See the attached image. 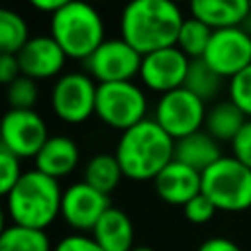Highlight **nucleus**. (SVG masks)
Instances as JSON below:
<instances>
[{
	"mask_svg": "<svg viewBox=\"0 0 251 251\" xmlns=\"http://www.w3.org/2000/svg\"><path fill=\"white\" fill-rule=\"evenodd\" d=\"M106 25L94 4L73 0L49 18V35L73 61H86L104 41Z\"/></svg>",
	"mask_w": 251,
	"mask_h": 251,
	"instance_id": "4",
	"label": "nucleus"
},
{
	"mask_svg": "<svg viewBox=\"0 0 251 251\" xmlns=\"http://www.w3.org/2000/svg\"><path fill=\"white\" fill-rule=\"evenodd\" d=\"M84 2H88V4H94V2H100V0H84Z\"/></svg>",
	"mask_w": 251,
	"mask_h": 251,
	"instance_id": "37",
	"label": "nucleus"
},
{
	"mask_svg": "<svg viewBox=\"0 0 251 251\" xmlns=\"http://www.w3.org/2000/svg\"><path fill=\"white\" fill-rule=\"evenodd\" d=\"M171 2H175L176 6H180V4H190V0H171Z\"/></svg>",
	"mask_w": 251,
	"mask_h": 251,
	"instance_id": "36",
	"label": "nucleus"
},
{
	"mask_svg": "<svg viewBox=\"0 0 251 251\" xmlns=\"http://www.w3.org/2000/svg\"><path fill=\"white\" fill-rule=\"evenodd\" d=\"M110 206L108 194L96 190L84 180H78L63 190L61 218L71 229H75V233H92L94 226Z\"/></svg>",
	"mask_w": 251,
	"mask_h": 251,
	"instance_id": "12",
	"label": "nucleus"
},
{
	"mask_svg": "<svg viewBox=\"0 0 251 251\" xmlns=\"http://www.w3.org/2000/svg\"><path fill=\"white\" fill-rule=\"evenodd\" d=\"M16 57L20 61L22 75L33 80L59 78L69 59L51 35H33Z\"/></svg>",
	"mask_w": 251,
	"mask_h": 251,
	"instance_id": "14",
	"label": "nucleus"
},
{
	"mask_svg": "<svg viewBox=\"0 0 251 251\" xmlns=\"http://www.w3.org/2000/svg\"><path fill=\"white\" fill-rule=\"evenodd\" d=\"M0 251H53L45 229L10 224L0 233Z\"/></svg>",
	"mask_w": 251,
	"mask_h": 251,
	"instance_id": "23",
	"label": "nucleus"
},
{
	"mask_svg": "<svg viewBox=\"0 0 251 251\" xmlns=\"http://www.w3.org/2000/svg\"><path fill=\"white\" fill-rule=\"evenodd\" d=\"M224 82L226 78L220 76L204 59H192L188 73H186V80H184V88L190 90L194 96H198L202 102H212L218 98V94L224 90Z\"/></svg>",
	"mask_w": 251,
	"mask_h": 251,
	"instance_id": "22",
	"label": "nucleus"
},
{
	"mask_svg": "<svg viewBox=\"0 0 251 251\" xmlns=\"http://www.w3.org/2000/svg\"><path fill=\"white\" fill-rule=\"evenodd\" d=\"M247 120L249 118L229 98H226V100H220L208 106L206 120H204V131H208L220 143H231Z\"/></svg>",
	"mask_w": 251,
	"mask_h": 251,
	"instance_id": "20",
	"label": "nucleus"
},
{
	"mask_svg": "<svg viewBox=\"0 0 251 251\" xmlns=\"http://www.w3.org/2000/svg\"><path fill=\"white\" fill-rule=\"evenodd\" d=\"M114 155L126 178L133 182L155 180L175 159V139L153 118H145L137 126L122 131Z\"/></svg>",
	"mask_w": 251,
	"mask_h": 251,
	"instance_id": "2",
	"label": "nucleus"
},
{
	"mask_svg": "<svg viewBox=\"0 0 251 251\" xmlns=\"http://www.w3.org/2000/svg\"><path fill=\"white\" fill-rule=\"evenodd\" d=\"M20 161H22L20 157H16L8 149L0 147V192L4 196L18 184V180L25 173V171H22Z\"/></svg>",
	"mask_w": 251,
	"mask_h": 251,
	"instance_id": "28",
	"label": "nucleus"
},
{
	"mask_svg": "<svg viewBox=\"0 0 251 251\" xmlns=\"http://www.w3.org/2000/svg\"><path fill=\"white\" fill-rule=\"evenodd\" d=\"M122 178H124V173H122V167L114 153L92 155L86 161L84 171H82V180L108 196L118 188Z\"/></svg>",
	"mask_w": 251,
	"mask_h": 251,
	"instance_id": "21",
	"label": "nucleus"
},
{
	"mask_svg": "<svg viewBox=\"0 0 251 251\" xmlns=\"http://www.w3.org/2000/svg\"><path fill=\"white\" fill-rule=\"evenodd\" d=\"M61 202L63 190L59 180L31 169L6 194V212L12 224L47 229L61 216Z\"/></svg>",
	"mask_w": 251,
	"mask_h": 251,
	"instance_id": "3",
	"label": "nucleus"
},
{
	"mask_svg": "<svg viewBox=\"0 0 251 251\" xmlns=\"http://www.w3.org/2000/svg\"><path fill=\"white\" fill-rule=\"evenodd\" d=\"M147 96L133 80L98 84L94 116L108 127L126 131L147 118Z\"/></svg>",
	"mask_w": 251,
	"mask_h": 251,
	"instance_id": "6",
	"label": "nucleus"
},
{
	"mask_svg": "<svg viewBox=\"0 0 251 251\" xmlns=\"http://www.w3.org/2000/svg\"><path fill=\"white\" fill-rule=\"evenodd\" d=\"M29 27L22 14L10 8L0 10V51L18 55L29 41Z\"/></svg>",
	"mask_w": 251,
	"mask_h": 251,
	"instance_id": "24",
	"label": "nucleus"
},
{
	"mask_svg": "<svg viewBox=\"0 0 251 251\" xmlns=\"http://www.w3.org/2000/svg\"><path fill=\"white\" fill-rule=\"evenodd\" d=\"M227 98L251 120V65L227 82Z\"/></svg>",
	"mask_w": 251,
	"mask_h": 251,
	"instance_id": "27",
	"label": "nucleus"
},
{
	"mask_svg": "<svg viewBox=\"0 0 251 251\" xmlns=\"http://www.w3.org/2000/svg\"><path fill=\"white\" fill-rule=\"evenodd\" d=\"M96 90L98 82L86 71L63 73L59 78H55L51 88V110L61 122L69 126L84 124L94 116Z\"/></svg>",
	"mask_w": 251,
	"mask_h": 251,
	"instance_id": "7",
	"label": "nucleus"
},
{
	"mask_svg": "<svg viewBox=\"0 0 251 251\" xmlns=\"http://www.w3.org/2000/svg\"><path fill=\"white\" fill-rule=\"evenodd\" d=\"M208 106L190 90L176 88L161 94L153 108V120L176 141L204 129Z\"/></svg>",
	"mask_w": 251,
	"mask_h": 251,
	"instance_id": "8",
	"label": "nucleus"
},
{
	"mask_svg": "<svg viewBox=\"0 0 251 251\" xmlns=\"http://www.w3.org/2000/svg\"><path fill=\"white\" fill-rule=\"evenodd\" d=\"M90 235L104 251H131L135 247L133 222L122 208L116 206H110L104 212Z\"/></svg>",
	"mask_w": 251,
	"mask_h": 251,
	"instance_id": "17",
	"label": "nucleus"
},
{
	"mask_svg": "<svg viewBox=\"0 0 251 251\" xmlns=\"http://www.w3.org/2000/svg\"><path fill=\"white\" fill-rule=\"evenodd\" d=\"M53 251H104L92 235L86 233H69L65 237H61L55 245Z\"/></svg>",
	"mask_w": 251,
	"mask_h": 251,
	"instance_id": "30",
	"label": "nucleus"
},
{
	"mask_svg": "<svg viewBox=\"0 0 251 251\" xmlns=\"http://www.w3.org/2000/svg\"><path fill=\"white\" fill-rule=\"evenodd\" d=\"M212 33L214 29L208 27L204 22L188 16L184 18L182 25H180V31H178V37H176V47L192 61V59H202L206 49H208V43L212 39Z\"/></svg>",
	"mask_w": 251,
	"mask_h": 251,
	"instance_id": "25",
	"label": "nucleus"
},
{
	"mask_svg": "<svg viewBox=\"0 0 251 251\" xmlns=\"http://www.w3.org/2000/svg\"><path fill=\"white\" fill-rule=\"evenodd\" d=\"M202 59L220 76L233 78L251 65V33L243 27L214 29Z\"/></svg>",
	"mask_w": 251,
	"mask_h": 251,
	"instance_id": "11",
	"label": "nucleus"
},
{
	"mask_svg": "<svg viewBox=\"0 0 251 251\" xmlns=\"http://www.w3.org/2000/svg\"><path fill=\"white\" fill-rule=\"evenodd\" d=\"M157 196L171 206H186L202 192V173L173 159L153 180Z\"/></svg>",
	"mask_w": 251,
	"mask_h": 251,
	"instance_id": "15",
	"label": "nucleus"
},
{
	"mask_svg": "<svg viewBox=\"0 0 251 251\" xmlns=\"http://www.w3.org/2000/svg\"><path fill=\"white\" fill-rule=\"evenodd\" d=\"M222 157L224 153H222L220 141H216L204 129L175 141V159L192 167L198 173H204Z\"/></svg>",
	"mask_w": 251,
	"mask_h": 251,
	"instance_id": "19",
	"label": "nucleus"
},
{
	"mask_svg": "<svg viewBox=\"0 0 251 251\" xmlns=\"http://www.w3.org/2000/svg\"><path fill=\"white\" fill-rule=\"evenodd\" d=\"M49 137L47 124L35 110H8L2 118L0 147L20 159H35Z\"/></svg>",
	"mask_w": 251,
	"mask_h": 251,
	"instance_id": "10",
	"label": "nucleus"
},
{
	"mask_svg": "<svg viewBox=\"0 0 251 251\" xmlns=\"http://www.w3.org/2000/svg\"><path fill=\"white\" fill-rule=\"evenodd\" d=\"M249 10H251V0H249Z\"/></svg>",
	"mask_w": 251,
	"mask_h": 251,
	"instance_id": "38",
	"label": "nucleus"
},
{
	"mask_svg": "<svg viewBox=\"0 0 251 251\" xmlns=\"http://www.w3.org/2000/svg\"><path fill=\"white\" fill-rule=\"evenodd\" d=\"M78 161L80 149L69 135H51L33 159L37 171L57 180L69 176L78 167Z\"/></svg>",
	"mask_w": 251,
	"mask_h": 251,
	"instance_id": "16",
	"label": "nucleus"
},
{
	"mask_svg": "<svg viewBox=\"0 0 251 251\" xmlns=\"http://www.w3.org/2000/svg\"><path fill=\"white\" fill-rule=\"evenodd\" d=\"M188 67H190V59L176 45L165 47L143 55L139 78L145 88L161 96L184 86Z\"/></svg>",
	"mask_w": 251,
	"mask_h": 251,
	"instance_id": "13",
	"label": "nucleus"
},
{
	"mask_svg": "<svg viewBox=\"0 0 251 251\" xmlns=\"http://www.w3.org/2000/svg\"><path fill=\"white\" fill-rule=\"evenodd\" d=\"M73 0H27V4L31 8H35L37 12H43V14H55L59 12L61 8H65L67 4H71Z\"/></svg>",
	"mask_w": 251,
	"mask_h": 251,
	"instance_id": "34",
	"label": "nucleus"
},
{
	"mask_svg": "<svg viewBox=\"0 0 251 251\" xmlns=\"http://www.w3.org/2000/svg\"><path fill=\"white\" fill-rule=\"evenodd\" d=\"M202 194L218 212L239 214L251 208V169L233 155H224L202 173Z\"/></svg>",
	"mask_w": 251,
	"mask_h": 251,
	"instance_id": "5",
	"label": "nucleus"
},
{
	"mask_svg": "<svg viewBox=\"0 0 251 251\" xmlns=\"http://www.w3.org/2000/svg\"><path fill=\"white\" fill-rule=\"evenodd\" d=\"M196 251H243L233 239L229 237H222V235H214L204 239Z\"/></svg>",
	"mask_w": 251,
	"mask_h": 251,
	"instance_id": "33",
	"label": "nucleus"
},
{
	"mask_svg": "<svg viewBox=\"0 0 251 251\" xmlns=\"http://www.w3.org/2000/svg\"><path fill=\"white\" fill-rule=\"evenodd\" d=\"M229 145H231V155L239 163L251 169V120L245 122V126L239 129V133L233 137Z\"/></svg>",
	"mask_w": 251,
	"mask_h": 251,
	"instance_id": "31",
	"label": "nucleus"
},
{
	"mask_svg": "<svg viewBox=\"0 0 251 251\" xmlns=\"http://www.w3.org/2000/svg\"><path fill=\"white\" fill-rule=\"evenodd\" d=\"M141 59L143 55H139L127 41L122 37H110L84 61V71L98 84L126 82L139 76Z\"/></svg>",
	"mask_w": 251,
	"mask_h": 251,
	"instance_id": "9",
	"label": "nucleus"
},
{
	"mask_svg": "<svg viewBox=\"0 0 251 251\" xmlns=\"http://www.w3.org/2000/svg\"><path fill=\"white\" fill-rule=\"evenodd\" d=\"M188 10L212 29L239 27L251 14L249 0H190Z\"/></svg>",
	"mask_w": 251,
	"mask_h": 251,
	"instance_id": "18",
	"label": "nucleus"
},
{
	"mask_svg": "<svg viewBox=\"0 0 251 251\" xmlns=\"http://www.w3.org/2000/svg\"><path fill=\"white\" fill-rule=\"evenodd\" d=\"M218 208L214 206V202L204 196L202 192L198 196H194L186 206H182V214L184 218L190 222V224H196V226H202V224H208L214 216H216Z\"/></svg>",
	"mask_w": 251,
	"mask_h": 251,
	"instance_id": "29",
	"label": "nucleus"
},
{
	"mask_svg": "<svg viewBox=\"0 0 251 251\" xmlns=\"http://www.w3.org/2000/svg\"><path fill=\"white\" fill-rule=\"evenodd\" d=\"M131 251H157V249H153L151 245H135Z\"/></svg>",
	"mask_w": 251,
	"mask_h": 251,
	"instance_id": "35",
	"label": "nucleus"
},
{
	"mask_svg": "<svg viewBox=\"0 0 251 251\" xmlns=\"http://www.w3.org/2000/svg\"><path fill=\"white\" fill-rule=\"evenodd\" d=\"M6 100L10 110H33L39 100L37 80L22 75L6 86Z\"/></svg>",
	"mask_w": 251,
	"mask_h": 251,
	"instance_id": "26",
	"label": "nucleus"
},
{
	"mask_svg": "<svg viewBox=\"0 0 251 251\" xmlns=\"http://www.w3.org/2000/svg\"><path fill=\"white\" fill-rule=\"evenodd\" d=\"M18 76H22V67H20L18 57H16V55L2 53V55H0V82L8 86V84L14 82Z\"/></svg>",
	"mask_w": 251,
	"mask_h": 251,
	"instance_id": "32",
	"label": "nucleus"
},
{
	"mask_svg": "<svg viewBox=\"0 0 251 251\" xmlns=\"http://www.w3.org/2000/svg\"><path fill=\"white\" fill-rule=\"evenodd\" d=\"M182 22L180 6L171 0H127L120 14V37L147 55L175 47Z\"/></svg>",
	"mask_w": 251,
	"mask_h": 251,
	"instance_id": "1",
	"label": "nucleus"
}]
</instances>
